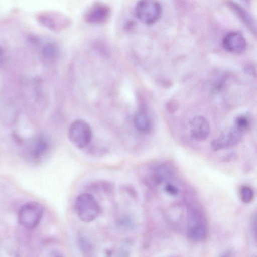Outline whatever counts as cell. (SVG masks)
Returning a JSON list of instances; mask_svg holds the SVG:
<instances>
[{
	"label": "cell",
	"instance_id": "obj_1",
	"mask_svg": "<svg viewBox=\"0 0 257 257\" xmlns=\"http://www.w3.org/2000/svg\"><path fill=\"white\" fill-rule=\"evenodd\" d=\"M208 222L205 212L198 204L188 205L187 211V235L192 241H203L208 233Z\"/></svg>",
	"mask_w": 257,
	"mask_h": 257
},
{
	"label": "cell",
	"instance_id": "obj_2",
	"mask_svg": "<svg viewBox=\"0 0 257 257\" xmlns=\"http://www.w3.org/2000/svg\"><path fill=\"white\" fill-rule=\"evenodd\" d=\"M75 208L79 218L85 222L94 220L100 212L97 200L92 195L88 193L78 196L75 200Z\"/></svg>",
	"mask_w": 257,
	"mask_h": 257
},
{
	"label": "cell",
	"instance_id": "obj_3",
	"mask_svg": "<svg viewBox=\"0 0 257 257\" xmlns=\"http://www.w3.org/2000/svg\"><path fill=\"white\" fill-rule=\"evenodd\" d=\"M44 209L42 205L35 201H31L23 205L18 212V221L27 229L35 228L42 218Z\"/></svg>",
	"mask_w": 257,
	"mask_h": 257
},
{
	"label": "cell",
	"instance_id": "obj_4",
	"mask_svg": "<svg viewBox=\"0 0 257 257\" xmlns=\"http://www.w3.org/2000/svg\"><path fill=\"white\" fill-rule=\"evenodd\" d=\"M92 136L91 127L83 120H76L69 126V139L78 148H84L87 146L91 142Z\"/></svg>",
	"mask_w": 257,
	"mask_h": 257
},
{
	"label": "cell",
	"instance_id": "obj_5",
	"mask_svg": "<svg viewBox=\"0 0 257 257\" xmlns=\"http://www.w3.org/2000/svg\"><path fill=\"white\" fill-rule=\"evenodd\" d=\"M162 9L160 3L156 1H141L135 7L137 18L142 23L150 25L160 18Z\"/></svg>",
	"mask_w": 257,
	"mask_h": 257
},
{
	"label": "cell",
	"instance_id": "obj_6",
	"mask_svg": "<svg viewBox=\"0 0 257 257\" xmlns=\"http://www.w3.org/2000/svg\"><path fill=\"white\" fill-rule=\"evenodd\" d=\"M110 14L109 7L100 2L94 3L86 12L85 21L91 24H102L106 22Z\"/></svg>",
	"mask_w": 257,
	"mask_h": 257
},
{
	"label": "cell",
	"instance_id": "obj_7",
	"mask_svg": "<svg viewBox=\"0 0 257 257\" xmlns=\"http://www.w3.org/2000/svg\"><path fill=\"white\" fill-rule=\"evenodd\" d=\"M242 134L234 127L225 131L219 137L214 139L211 142L213 150L218 151L223 148L231 147L239 142Z\"/></svg>",
	"mask_w": 257,
	"mask_h": 257
},
{
	"label": "cell",
	"instance_id": "obj_8",
	"mask_svg": "<svg viewBox=\"0 0 257 257\" xmlns=\"http://www.w3.org/2000/svg\"><path fill=\"white\" fill-rule=\"evenodd\" d=\"M222 46L227 51L238 53L246 48V41L243 35L237 31L228 33L222 40Z\"/></svg>",
	"mask_w": 257,
	"mask_h": 257
},
{
	"label": "cell",
	"instance_id": "obj_9",
	"mask_svg": "<svg viewBox=\"0 0 257 257\" xmlns=\"http://www.w3.org/2000/svg\"><path fill=\"white\" fill-rule=\"evenodd\" d=\"M49 143L46 138L39 136L31 142L26 152L29 159L32 161H39L49 150Z\"/></svg>",
	"mask_w": 257,
	"mask_h": 257
},
{
	"label": "cell",
	"instance_id": "obj_10",
	"mask_svg": "<svg viewBox=\"0 0 257 257\" xmlns=\"http://www.w3.org/2000/svg\"><path fill=\"white\" fill-rule=\"evenodd\" d=\"M209 125L203 116H196L190 122V134L191 137L198 141L206 140L209 134Z\"/></svg>",
	"mask_w": 257,
	"mask_h": 257
},
{
	"label": "cell",
	"instance_id": "obj_11",
	"mask_svg": "<svg viewBox=\"0 0 257 257\" xmlns=\"http://www.w3.org/2000/svg\"><path fill=\"white\" fill-rule=\"evenodd\" d=\"M39 21L47 28L56 31L65 29L70 24V19L62 15L44 14L39 17Z\"/></svg>",
	"mask_w": 257,
	"mask_h": 257
},
{
	"label": "cell",
	"instance_id": "obj_12",
	"mask_svg": "<svg viewBox=\"0 0 257 257\" xmlns=\"http://www.w3.org/2000/svg\"><path fill=\"white\" fill-rule=\"evenodd\" d=\"M134 122L137 130L143 133H148L152 130L151 120L144 111L140 110L136 113Z\"/></svg>",
	"mask_w": 257,
	"mask_h": 257
},
{
	"label": "cell",
	"instance_id": "obj_13",
	"mask_svg": "<svg viewBox=\"0 0 257 257\" xmlns=\"http://www.w3.org/2000/svg\"><path fill=\"white\" fill-rule=\"evenodd\" d=\"M171 171L167 165H160L153 171L151 176L152 179L155 183L160 184L172 175Z\"/></svg>",
	"mask_w": 257,
	"mask_h": 257
},
{
	"label": "cell",
	"instance_id": "obj_14",
	"mask_svg": "<svg viewBox=\"0 0 257 257\" xmlns=\"http://www.w3.org/2000/svg\"><path fill=\"white\" fill-rule=\"evenodd\" d=\"M42 56L47 60L54 59L58 54V48L55 44L47 42L45 44L41 49Z\"/></svg>",
	"mask_w": 257,
	"mask_h": 257
},
{
	"label": "cell",
	"instance_id": "obj_15",
	"mask_svg": "<svg viewBox=\"0 0 257 257\" xmlns=\"http://www.w3.org/2000/svg\"><path fill=\"white\" fill-rule=\"evenodd\" d=\"M251 121L249 118L245 115H241L236 117L234 127L243 134L248 131L250 127Z\"/></svg>",
	"mask_w": 257,
	"mask_h": 257
},
{
	"label": "cell",
	"instance_id": "obj_16",
	"mask_svg": "<svg viewBox=\"0 0 257 257\" xmlns=\"http://www.w3.org/2000/svg\"><path fill=\"white\" fill-rule=\"evenodd\" d=\"M241 200L245 203L250 202L253 199L254 192L251 187L248 186H242L239 190Z\"/></svg>",
	"mask_w": 257,
	"mask_h": 257
},
{
	"label": "cell",
	"instance_id": "obj_17",
	"mask_svg": "<svg viewBox=\"0 0 257 257\" xmlns=\"http://www.w3.org/2000/svg\"><path fill=\"white\" fill-rule=\"evenodd\" d=\"M230 5L231 7L237 12L243 21L249 27L252 28V20L248 14L236 4L232 3Z\"/></svg>",
	"mask_w": 257,
	"mask_h": 257
},
{
	"label": "cell",
	"instance_id": "obj_18",
	"mask_svg": "<svg viewBox=\"0 0 257 257\" xmlns=\"http://www.w3.org/2000/svg\"><path fill=\"white\" fill-rule=\"evenodd\" d=\"M165 192L171 196H176L179 193L178 188L172 184H167L164 187Z\"/></svg>",
	"mask_w": 257,
	"mask_h": 257
},
{
	"label": "cell",
	"instance_id": "obj_19",
	"mask_svg": "<svg viewBox=\"0 0 257 257\" xmlns=\"http://www.w3.org/2000/svg\"><path fill=\"white\" fill-rule=\"evenodd\" d=\"M6 53L4 48L0 46V65L3 64L6 60Z\"/></svg>",
	"mask_w": 257,
	"mask_h": 257
}]
</instances>
